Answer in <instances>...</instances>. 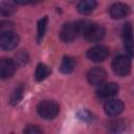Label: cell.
<instances>
[{
    "label": "cell",
    "mask_w": 134,
    "mask_h": 134,
    "mask_svg": "<svg viewBox=\"0 0 134 134\" xmlns=\"http://www.w3.org/2000/svg\"><path fill=\"white\" fill-rule=\"evenodd\" d=\"M38 114L44 119H53L60 111L59 105L51 99H45L38 104L37 106Z\"/></svg>",
    "instance_id": "6da1fadb"
},
{
    "label": "cell",
    "mask_w": 134,
    "mask_h": 134,
    "mask_svg": "<svg viewBox=\"0 0 134 134\" xmlns=\"http://www.w3.org/2000/svg\"><path fill=\"white\" fill-rule=\"evenodd\" d=\"M112 69L119 76H127L131 71V60L126 55H117L112 61Z\"/></svg>",
    "instance_id": "7a4b0ae2"
},
{
    "label": "cell",
    "mask_w": 134,
    "mask_h": 134,
    "mask_svg": "<svg viewBox=\"0 0 134 134\" xmlns=\"http://www.w3.org/2000/svg\"><path fill=\"white\" fill-rule=\"evenodd\" d=\"M19 43V36L14 30H6L0 34V48L8 51L17 47Z\"/></svg>",
    "instance_id": "3957f363"
},
{
    "label": "cell",
    "mask_w": 134,
    "mask_h": 134,
    "mask_svg": "<svg viewBox=\"0 0 134 134\" xmlns=\"http://www.w3.org/2000/svg\"><path fill=\"white\" fill-rule=\"evenodd\" d=\"M105 34H106V30L104 26L99 24L91 23V25L89 26V28L86 30V32L83 36L86 39V41L90 43H95V42H99L100 40H103V38L105 37Z\"/></svg>",
    "instance_id": "277c9868"
},
{
    "label": "cell",
    "mask_w": 134,
    "mask_h": 134,
    "mask_svg": "<svg viewBox=\"0 0 134 134\" xmlns=\"http://www.w3.org/2000/svg\"><path fill=\"white\" fill-rule=\"evenodd\" d=\"M109 55V48L105 45H96L87 51V58L92 62H103Z\"/></svg>",
    "instance_id": "5b68a950"
},
{
    "label": "cell",
    "mask_w": 134,
    "mask_h": 134,
    "mask_svg": "<svg viewBox=\"0 0 134 134\" xmlns=\"http://www.w3.org/2000/svg\"><path fill=\"white\" fill-rule=\"evenodd\" d=\"M107 79V72L100 68V67H94L91 68L87 73V80L88 83L92 86H99L103 83H105Z\"/></svg>",
    "instance_id": "8992f818"
},
{
    "label": "cell",
    "mask_w": 134,
    "mask_h": 134,
    "mask_svg": "<svg viewBox=\"0 0 134 134\" xmlns=\"http://www.w3.org/2000/svg\"><path fill=\"white\" fill-rule=\"evenodd\" d=\"M118 90H119L118 85L116 83L110 82V83H106V84L103 83L102 85H99V88L97 89L96 93L99 98L109 99V98L113 97L114 95H116Z\"/></svg>",
    "instance_id": "52a82bcc"
},
{
    "label": "cell",
    "mask_w": 134,
    "mask_h": 134,
    "mask_svg": "<svg viewBox=\"0 0 134 134\" xmlns=\"http://www.w3.org/2000/svg\"><path fill=\"white\" fill-rule=\"evenodd\" d=\"M17 69V64L14 60L8 58L0 59V79L10 77Z\"/></svg>",
    "instance_id": "ba28073f"
},
{
    "label": "cell",
    "mask_w": 134,
    "mask_h": 134,
    "mask_svg": "<svg viewBox=\"0 0 134 134\" xmlns=\"http://www.w3.org/2000/svg\"><path fill=\"white\" fill-rule=\"evenodd\" d=\"M79 32L74 23H65L60 31V38L64 43H71L75 40Z\"/></svg>",
    "instance_id": "9c48e42d"
},
{
    "label": "cell",
    "mask_w": 134,
    "mask_h": 134,
    "mask_svg": "<svg viewBox=\"0 0 134 134\" xmlns=\"http://www.w3.org/2000/svg\"><path fill=\"white\" fill-rule=\"evenodd\" d=\"M124 103L120 99H110L106 102L104 110L108 116H117L124 111Z\"/></svg>",
    "instance_id": "30bf717a"
},
{
    "label": "cell",
    "mask_w": 134,
    "mask_h": 134,
    "mask_svg": "<svg viewBox=\"0 0 134 134\" xmlns=\"http://www.w3.org/2000/svg\"><path fill=\"white\" fill-rule=\"evenodd\" d=\"M130 12H131L130 6L125 3H120V2L112 4L109 8V14L111 18L113 19H122L127 17L130 14Z\"/></svg>",
    "instance_id": "8fae6325"
},
{
    "label": "cell",
    "mask_w": 134,
    "mask_h": 134,
    "mask_svg": "<svg viewBox=\"0 0 134 134\" xmlns=\"http://www.w3.org/2000/svg\"><path fill=\"white\" fill-rule=\"evenodd\" d=\"M132 25L130 23L125 24L122 29V38H124V45L127 52L130 55H133V36H132Z\"/></svg>",
    "instance_id": "7c38bea8"
},
{
    "label": "cell",
    "mask_w": 134,
    "mask_h": 134,
    "mask_svg": "<svg viewBox=\"0 0 134 134\" xmlns=\"http://www.w3.org/2000/svg\"><path fill=\"white\" fill-rule=\"evenodd\" d=\"M96 5V0H82L77 4V10L82 15H89L95 9Z\"/></svg>",
    "instance_id": "4fadbf2b"
},
{
    "label": "cell",
    "mask_w": 134,
    "mask_h": 134,
    "mask_svg": "<svg viewBox=\"0 0 134 134\" xmlns=\"http://www.w3.org/2000/svg\"><path fill=\"white\" fill-rule=\"evenodd\" d=\"M75 68V60L72 57H64L61 65H60V70L63 73H70L74 70Z\"/></svg>",
    "instance_id": "5bb4252c"
},
{
    "label": "cell",
    "mask_w": 134,
    "mask_h": 134,
    "mask_svg": "<svg viewBox=\"0 0 134 134\" xmlns=\"http://www.w3.org/2000/svg\"><path fill=\"white\" fill-rule=\"evenodd\" d=\"M50 72H51V70H50V68H49L47 65H45V64H43V63H40V64H38L37 68H36L35 79H36L38 82H41V81L45 80V79L50 74Z\"/></svg>",
    "instance_id": "9a60e30c"
},
{
    "label": "cell",
    "mask_w": 134,
    "mask_h": 134,
    "mask_svg": "<svg viewBox=\"0 0 134 134\" xmlns=\"http://www.w3.org/2000/svg\"><path fill=\"white\" fill-rule=\"evenodd\" d=\"M47 22H48V18L47 17H43L42 19H40L38 21V35H37V41L40 42L42 40V38L45 35L46 31V27H47Z\"/></svg>",
    "instance_id": "2e32d148"
},
{
    "label": "cell",
    "mask_w": 134,
    "mask_h": 134,
    "mask_svg": "<svg viewBox=\"0 0 134 134\" xmlns=\"http://www.w3.org/2000/svg\"><path fill=\"white\" fill-rule=\"evenodd\" d=\"M91 23L92 22H90L88 20H79V21L74 22V25L76 27L79 35H84L86 32V30L89 28V26L91 25Z\"/></svg>",
    "instance_id": "e0dca14e"
},
{
    "label": "cell",
    "mask_w": 134,
    "mask_h": 134,
    "mask_svg": "<svg viewBox=\"0 0 134 134\" xmlns=\"http://www.w3.org/2000/svg\"><path fill=\"white\" fill-rule=\"evenodd\" d=\"M22 96H23V87L20 86V87L16 88L15 91L12 93V95H10V99H9L10 104H12V105H17V104L21 100Z\"/></svg>",
    "instance_id": "ac0fdd59"
},
{
    "label": "cell",
    "mask_w": 134,
    "mask_h": 134,
    "mask_svg": "<svg viewBox=\"0 0 134 134\" xmlns=\"http://www.w3.org/2000/svg\"><path fill=\"white\" fill-rule=\"evenodd\" d=\"M15 6L9 2H3L0 4V16H7L14 13Z\"/></svg>",
    "instance_id": "d6986e66"
},
{
    "label": "cell",
    "mask_w": 134,
    "mask_h": 134,
    "mask_svg": "<svg viewBox=\"0 0 134 134\" xmlns=\"http://www.w3.org/2000/svg\"><path fill=\"white\" fill-rule=\"evenodd\" d=\"M77 116H79V118H81L82 120H85V121H91L93 119V115L87 110H81L80 112H77Z\"/></svg>",
    "instance_id": "ffe728a7"
},
{
    "label": "cell",
    "mask_w": 134,
    "mask_h": 134,
    "mask_svg": "<svg viewBox=\"0 0 134 134\" xmlns=\"http://www.w3.org/2000/svg\"><path fill=\"white\" fill-rule=\"evenodd\" d=\"M13 23L8 21H0V34L6 30H13Z\"/></svg>",
    "instance_id": "44dd1931"
},
{
    "label": "cell",
    "mask_w": 134,
    "mask_h": 134,
    "mask_svg": "<svg viewBox=\"0 0 134 134\" xmlns=\"http://www.w3.org/2000/svg\"><path fill=\"white\" fill-rule=\"evenodd\" d=\"M23 132L24 133H27V134H36V133H42L43 131L38 126H28L27 128L24 129Z\"/></svg>",
    "instance_id": "7402d4cb"
},
{
    "label": "cell",
    "mask_w": 134,
    "mask_h": 134,
    "mask_svg": "<svg viewBox=\"0 0 134 134\" xmlns=\"http://www.w3.org/2000/svg\"><path fill=\"white\" fill-rule=\"evenodd\" d=\"M14 2L20 5H25L28 3H32V0H14Z\"/></svg>",
    "instance_id": "603a6c76"
},
{
    "label": "cell",
    "mask_w": 134,
    "mask_h": 134,
    "mask_svg": "<svg viewBox=\"0 0 134 134\" xmlns=\"http://www.w3.org/2000/svg\"><path fill=\"white\" fill-rule=\"evenodd\" d=\"M39 1H41V0H32V3H37V2H39Z\"/></svg>",
    "instance_id": "cb8c5ba5"
}]
</instances>
